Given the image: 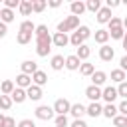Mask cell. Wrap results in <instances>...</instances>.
<instances>
[{
    "label": "cell",
    "instance_id": "obj_6",
    "mask_svg": "<svg viewBox=\"0 0 127 127\" xmlns=\"http://www.w3.org/2000/svg\"><path fill=\"white\" fill-rule=\"evenodd\" d=\"M42 95H44V93H42V87H38V85H34V83H32V85L26 89V99L40 101V99H42Z\"/></svg>",
    "mask_w": 127,
    "mask_h": 127
},
{
    "label": "cell",
    "instance_id": "obj_29",
    "mask_svg": "<svg viewBox=\"0 0 127 127\" xmlns=\"http://www.w3.org/2000/svg\"><path fill=\"white\" fill-rule=\"evenodd\" d=\"M99 8H101V2H99V0H87V2H85V10H89V12H95V14H97Z\"/></svg>",
    "mask_w": 127,
    "mask_h": 127
},
{
    "label": "cell",
    "instance_id": "obj_21",
    "mask_svg": "<svg viewBox=\"0 0 127 127\" xmlns=\"http://www.w3.org/2000/svg\"><path fill=\"white\" fill-rule=\"evenodd\" d=\"M18 10H20L22 16H30V14H32V0H20Z\"/></svg>",
    "mask_w": 127,
    "mask_h": 127
},
{
    "label": "cell",
    "instance_id": "obj_38",
    "mask_svg": "<svg viewBox=\"0 0 127 127\" xmlns=\"http://www.w3.org/2000/svg\"><path fill=\"white\" fill-rule=\"evenodd\" d=\"M46 8V0H34L32 2V12H42Z\"/></svg>",
    "mask_w": 127,
    "mask_h": 127
},
{
    "label": "cell",
    "instance_id": "obj_47",
    "mask_svg": "<svg viewBox=\"0 0 127 127\" xmlns=\"http://www.w3.org/2000/svg\"><path fill=\"white\" fill-rule=\"evenodd\" d=\"M117 6H119V2H117V0H107V6H105V8H109V10H111V8H117Z\"/></svg>",
    "mask_w": 127,
    "mask_h": 127
},
{
    "label": "cell",
    "instance_id": "obj_13",
    "mask_svg": "<svg viewBox=\"0 0 127 127\" xmlns=\"http://www.w3.org/2000/svg\"><path fill=\"white\" fill-rule=\"evenodd\" d=\"M91 85H95V87H99V85H103L105 81H107V73L105 71H93L91 73Z\"/></svg>",
    "mask_w": 127,
    "mask_h": 127
},
{
    "label": "cell",
    "instance_id": "obj_50",
    "mask_svg": "<svg viewBox=\"0 0 127 127\" xmlns=\"http://www.w3.org/2000/svg\"><path fill=\"white\" fill-rule=\"evenodd\" d=\"M4 119H6V117H4L2 113H0V127H4Z\"/></svg>",
    "mask_w": 127,
    "mask_h": 127
},
{
    "label": "cell",
    "instance_id": "obj_37",
    "mask_svg": "<svg viewBox=\"0 0 127 127\" xmlns=\"http://www.w3.org/2000/svg\"><path fill=\"white\" fill-rule=\"evenodd\" d=\"M54 123H56V127H67V115H56Z\"/></svg>",
    "mask_w": 127,
    "mask_h": 127
},
{
    "label": "cell",
    "instance_id": "obj_10",
    "mask_svg": "<svg viewBox=\"0 0 127 127\" xmlns=\"http://www.w3.org/2000/svg\"><path fill=\"white\" fill-rule=\"evenodd\" d=\"M101 97L107 101V103H113L115 99H117V91H115V87H111V85H107L105 89H101Z\"/></svg>",
    "mask_w": 127,
    "mask_h": 127
},
{
    "label": "cell",
    "instance_id": "obj_48",
    "mask_svg": "<svg viewBox=\"0 0 127 127\" xmlns=\"http://www.w3.org/2000/svg\"><path fill=\"white\" fill-rule=\"evenodd\" d=\"M46 6H52V8H58V6H62V2H60V0H50V2H46Z\"/></svg>",
    "mask_w": 127,
    "mask_h": 127
},
{
    "label": "cell",
    "instance_id": "obj_43",
    "mask_svg": "<svg viewBox=\"0 0 127 127\" xmlns=\"http://www.w3.org/2000/svg\"><path fill=\"white\" fill-rule=\"evenodd\" d=\"M18 127H36V123H34L32 119H22V121L18 123Z\"/></svg>",
    "mask_w": 127,
    "mask_h": 127
},
{
    "label": "cell",
    "instance_id": "obj_30",
    "mask_svg": "<svg viewBox=\"0 0 127 127\" xmlns=\"http://www.w3.org/2000/svg\"><path fill=\"white\" fill-rule=\"evenodd\" d=\"M111 81H115V83L125 81V71H121V69H113V71H111Z\"/></svg>",
    "mask_w": 127,
    "mask_h": 127
},
{
    "label": "cell",
    "instance_id": "obj_12",
    "mask_svg": "<svg viewBox=\"0 0 127 127\" xmlns=\"http://www.w3.org/2000/svg\"><path fill=\"white\" fill-rule=\"evenodd\" d=\"M79 65H81V62L75 58V56H67V58H64V67H67V69H79Z\"/></svg>",
    "mask_w": 127,
    "mask_h": 127
},
{
    "label": "cell",
    "instance_id": "obj_7",
    "mask_svg": "<svg viewBox=\"0 0 127 127\" xmlns=\"http://www.w3.org/2000/svg\"><path fill=\"white\" fill-rule=\"evenodd\" d=\"M113 56H115V52H113V48H111V46L103 44V46L99 48V58H101L103 62H111V60H113Z\"/></svg>",
    "mask_w": 127,
    "mask_h": 127
},
{
    "label": "cell",
    "instance_id": "obj_23",
    "mask_svg": "<svg viewBox=\"0 0 127 127\" xmlns=\"http://www.w3.org/2000/svg\"><path fill=\"white\" fill-rule=\"evenodd\" d=\"M14 20V12L8 10V8H0V22L2 24H10Z\"/></svg>",
    "mask_w": 127,
    "mask_h": 127
},
{
    "label": "cell",
    "instance_id": "obj_36",
    "mask_svg": "<svg viewBox=\"0 0 127 127\" xmlns=\"http://www.w3.org/2000/svg\"><path fill=\"white\" fill-rule=\"evenodd\" d=\"M113 125L115 127H127V117L125 115H115L113 117Z\"/></svg>",
    "mask_w": 127,
    "mask_h": 127
},
{
    "label": "cell",
    "instance_id": "obj_41",
    "mask_svg": "<svg viewBox=\"0 0 127 127\" xmlns=\"http://www.w3.org/2000/svg\"><path fill=\"white\" fill-rule=\"evenodd\" d=\"M75 32H79V36H81V38H83V40H85V38H89V36H91V30H89V28H87V26H79V28H77V30H75Z\"/></svg>",
    "mask_w": 127,
    "mask_h": 127
},
{
    "label": "cell",
    "instance_id": "obj_1",
    "mask_svg": "<svg viewBox=\"0 0 127 127\" xmlns=\"http://www.w3.org/2000/svg\"><path fill=\"white\" fill-rule=\"evenodd\" d=\"M52 50V36H42V38H36V54L40 58H46Z\"/></svg>",
    "mask_w": 127,
    "mask_h": 127
},
{
    "label": "cell",
    "instance_id": "obj_17",
    "mask_svg": "<svg viewBox=\"0 0 127 127\" xmlns=\"http://www.w3.org/2000/svg\"><path fill=\"white\" fill-rule=\"evenodd\" d=\"M89 54H91V50H89L85 44H81V46H77V50H75V54H73V56L81 62V60H87V58H89Z\"/></svg>",
    "mask_w": 127,
    "mask_h": 127
},
{
    "label": "cell",
    "instance_id": "obj_4",
    "mask_svg": "<svg viewBox=\"0 0 127 127\" xmlns=\"http://www.w3.org/2000/svg\"><path fill=\"white\" fill-rule=\"evenodd\" d=\"M54 109L52 107H48V105H40L38 109H36V117L38 119H42V121H50V119H54Z\"/></svg>",
    "mask_w": 127,
    "mask_h": 127
},
{
    "label": "cell",
    "instance_id": "obj_39",
    "mask_svg": "<svg viewBox=\"0 0 127 127\" xmlns=\"http://www.w3.org/2000/svg\"><path fill=\"white\" fill-rule=\"evenodd\" d=\"M107 26H109V30H115V28H123V22H121L119 18H115V16H111V20L107 22Z\"/></svg>",
    "mask_w": 127,
    "mask_h": 127
},
{
    "label": "cell",
    "instance_id": "obj_18",
    "mask_svg": "<svg viewBox=\"0 0 127 127\" xmlns=\"http://www.w3.org/2000/svg\"><path fill=\"white\" fill-rule=\"evenodd\" d=\"M69 113H71L75 119H81V117L85 115V105H81V103H73V105L69 107Z\"/></svg>",
    "mask_w": 127,
    "mask_h": 127
},
{
    "label": "cell",
    "instance_id": "obj_25",
    "mask_svg": "<svg viewBox=\"0 0 127 127\" xmlns=\"http://www.w3.org/2000/svg\"><path fill=\"white\" fill-rule=\"evenodd\" d=\"M14 81H10V79H4L2 81V85H0V91H2V95H10L12 91H14Z\"/></svg>",
    "mask_w": 127,
    "mask_h": 127
},
{
    "label": "cell",
    "instance_id": "obj_27",
    "mask_svg": "<svg viewBox=\"0 0 127 127\" xmlns=\"http://www.w3.org/2000/svg\"><path fill=\"white\" fill-rule=\"evenodd\" d=\"M34 30H36V24H34L32 20H24V22L20 24V32H30V34H34Z\"/></svg>",
    "mask_w": 127,
    "mask_h": 127
},
{
    "label": "cell",
    "instance_id": "obj_22",
    "mask_svg": "<svg viewBox=\"0 0 127 127\" xmlns=\"http://www.w3.org/2000/svg\"><path fill=\"white\" fill-rule=\"evenodd\" d=\"M101 115H105L107 119H113V117L117 115V107H115L113 103H107L105 107H101Z\"/></svg>",
    "mask_w": 127,
    "mask_h": 127
},
{
    "label": "cell",
    "instance_id": "obj_15",
    "mask_svg": "<svg viewBox=\"0 0 127 127\" xmlns=\"http://www.w3.org/2000/svg\"><path fill=\"white\" fill-rule=\"evenodd\" d=\"M10 99H12V103H14V101H16V103H24V101H26V89L14 87V91L10 93Z\"/></svg>",
    "mask_w": 127,
    "mask_h": 127
},
{
    "label": "cell",
    "instance_id": "obj_19",
    "mask_svg": "<svg viewBox=\"0 0 127 127\" xmlns=\"http://www.w3.org/2000/svg\"><path fill=\"white\" fill-rule=\"evenodd\" d=\"M85 113L91 115V117H99V115H101V105H99L97 101H91V103L85 107Z\"/></svg>",
    "mask_w": 127,
    "mask_h": 127
},
{
    "label": "cell",
    "instance_id": "obj_46",
    "mask_svg": "<svg viewBox=\"0 0 127 127\" xmlns=\"http://www.w3.org/2000/svg\"><path fill=\"white\" fill-rule=\"evenodd\" d=\"M119 65H121V67H119L121 71H125V69H127V56H123V58H121V62H119Z\"/></svg>",
    "mask_w": 127,
    "mask_h": 127
},
{
    "label": "cell",
    "instance_id": "obj_31",
    "mask_svg": "<svg viewBox=\"0 0 127 127\" xmlns=\"http://www.w3.org/2000/svg\"><path fill=\"white\" fill-rule=\"evenodd\" d=\"M93 71H95L93 64H81V65H79V73H81V75H91Z\"/></svg>",
    "mask_w": 127,
    "mask_h": 127
},
{
    "label": "cell",
    "instance_id": "obj_44",
    "mask_svg": "<svg viewBox=\"0 0 127 127\" xmlns=\"http://www.w3.org/2000/svg\"><path fill=\"white\" fill-rule=\"evenodd\" d=\"M71 127H87V123H85L83 119H73V123H71Z\"/></svg>",
    "mask_w": 127,
    "mask_h": 127
},
{
    "label": "cell",
    "instance_id": "obj_2",
    "mask_svg": "<svg viewBox=\"0 0 127 127\" xmlns=\"http://www.w3.org/2000/svg\"><path fill=\"white\" fill-rule=\"evenodd\" d=\"M77 28H79V18H77V16H67L64 22L58 24V32H60V34L71 32V30H77Z\"/></svg>",
    "mask_w": 127,
    "mask_h": 127
},
{
    "label": "cell",
    "instance_id": "obj_33",
    "mask_svg": "<svg viewBox=\"0 0 127 127\" xmlns=\"http://www.w3.org/2000/svg\"><path fill=\"white\" fill-rule=\"evenodd\" d=\"M16 40H18V44L24 46V44H28V42L32 40V34H30V32H18V38H16Z\"/></svg>",
    "mask_w": 127,
    "mask_h": 127
},
{
    "label": "cell",
    "instance_id": "obj_42",
    "mask_svg": "<svg viewBox=\"0 0 127 127\" xmlns=\"http://www.w3.org/2000/svg\"><path fill=\"white\" fill-rule=\"evenodd\" d=\"M117 115H125V117H127V99H123V101L117 105Z\"/></svg>",
    "mask_w": 127,
    "mask_h": 127
},
{
    "label": "cell",
    "instance_id": "obj_34",
    "mask_svg": "<svg viewBox=\"0 0 127 127\" xmlns=\"http://www.w3.org/2000/svg\"><path fill=\"white\" fill-rule=\"evenodd\" d=\"M69 44H71V46H75V48L83 44V38L79 36V32H73V34H71V38H69Z\"/></svg>",
    "mask_w": 127,
    "mask_h": 127
},
{
    "label": "cell",
    "instance_id": "obj_11",
    "mask_svg": "<svg viewBox=\"0 0 127 127\" xmlns=\"http://www.w3.org/2000/svg\"><path fill=\"white\" fill-rule=\"evenodd\" d=\"M95 20H97L99 24H107V22L111 20V10H109V8H99Z\"/></svg>",
    "mask_w": 127,
    "mask_h": 127
},
{
    "label": "cell",
    "instance_id": "obj_24",
    "mask_svg": "<svg viewBox=\"0 0 127 127\" xmlns=\"http://www.w3.org/2000/svg\"><path fill=\"white\" fill-rule=\"evenodd\" d=\"M93 38H95V42L97 44H107V40H109V34H107V30H95V34H93Z\"/></svg>",
    "mask_w": 127,
    "mask_h": 127
},
{
    "label": "cell",
    "instance_id": "obj_14",
    "mask_svg": "<svg viewBox=\"0 0 127 127\" xmlns=\"http://www.w3.org/2000/svg\"><path fill=\"white\" fill-rule=\"evenodd\" d=\"M30 85H32V77H30V75L20 73V75L16 77V87H20V89H28Z\"/></svg>",
    "mask_w": 127,
    "mask_h": 127
},
{
    "label": "cell",
    "instance_id": "obj_28",
    "mask_svg": "<svg viewBox=\"0 0 127 127\" xmlns=\"http://www.w3.org/2000/svg\"><path fill=\"white\" fill-rule=\"evenodd\" d=\"M107 34H109V38H113V40H123V38H125V30H123V28L107 30Z\"/></svg>",
    "mask_w": 127,
    "mask_h": 127
},
{
    "label": "cell",
    "instance_id": "obj_26",
    "mask_svg": "<svg viewBox=\"0 0 127 127\" xmlns=\"http://www.w3.org/2000/svg\"><path fill=\"white\" fill-rule=\"evenodd\" d=\"M52 69H56V71H60V69H64V56H54L52 58Z\"/></svg>",
    "mask_w": 127,
    "mask_h": 127
},
{
    "label": "cell",
    "instance_id": "obj_35",
    "mask_svg": "<svg viewBox=\"0 0 127 127\" xmlns=\"http://www.w3.org/2000/svg\"><path fill=\"white\" fill-rule=\"evenodd\" d=\"M115 91H117V97H127V81H121L119 83V87H115Z\"/></svg>",
    "mask_w": 127,
    "mask_h": 127
},
{
    "label": "cell",
    "instance_id": "obj_40",
    "mask_svg": "<svg viewBox=\"0 0 127 127\" xmlns=\"http://www.w3.org/2000/svg\"><path fill=\"white\" fill-rule=\"evenodd\" d=\"M34 34H36V38H42V36H48V26H46V24H40V26H36V30H34Z\"/></svg>",
    "mask_w": 127,
    "mask_h": 127
},
{
    "label": "cell",
    "instance_id": "obj_32",
    "mask_svg": "<svg viewBox=\"0 0 127 127\" xmlns=\"http://www.w3.org/2000/svg\"><path fill=\"white\" fill-rule=\"evenodd\" d=\"M10 107H12V99H10V95H0V109L8 111Z\"/></svg>",
    "mask_w": 127,
    "mask_h": 127
},
{
    "label": "cell",
    "instance_id": "obj_9",
    "mask_svg": "<svg viewBox=\"0 0 127 127\" xmlns=\"http://www.w3.org/2000/svg\"><path fill=\"white\" fill-rule=\"evenodd\" d=\"M32 81H34V85L42 87V85H46V83H48V75H46L42 69H38V71H34V73H32Z\"/></svg>",
    "mask_w": 127,
    "mask_h": 127
},
{
    "label": "cell",
    "instance_id": "obj_16",
    "mask_svg": "<svg viewBox=\"0 0 127 127\" xmlns=\"http://www.w3.org/2000/svg\"><path fill=\"white\" fill-rule=\"evenodd\" d=\"M85 97L91 99V101H97L101 97V89L95 87V85H89V87H85Z\"/></svg>",
    "mask_w": 127,
    "mask_h": 127
},
{
    "label": "cell",
    "instance_id": "obj_3",
    "mask_svg": "<svg viewBox=\"0 0 127 127\" xmlns=\"http://www.w3.org/2000/svg\"><path fill=\"white\" fill-rule=\"evenodd\" d=\"M69 107H71V103L65 99V97H60V99H56V103H54V113L56 115H65V113H69Z\"/></svg>",
    "mask_w": 127,
    "mask_h": 127
},
{
    "label": "cell",
    "instance_id": "obj_49",
    "mask_svg": "<svg viewBox=\"0 0 127 127\" xmlns=\"http://www.w3.org/2000/svg\"><path fill=\"white\" fill-rule=\"evenodd\" d=\"M6 34H8V28H6V24H2V22H0V38H4Z\"/></svg>",
    "mask_w": 127,
    "mask_h": 127
},
{
    "label": "cell",
    "instance_id": "obj_20",
    "mask_svg": "<svg viewBox=\"0 0 127 127\" xmlns=\"http://www.w3.org/2000/svg\"><path fill=\"white\" fill-rule=\"evenodd\" d=\"M69 10H71V16H81L83 12H85V4L83 2H71L69 4Z\"/></svg>",
    "mask_w": 127,
    "mask_h": 127
},
{
    "label": "cell",
    "instance_id": "obj_5",
    "mask_svg": "<svg viewBox=\"0 0 127 127\" xmlns=\"http://www.w3.org/2000/svg\"><path fill=\"white\" fill-rule=\"evenodd\" d=\"M67 44H69L67 34H60V32H56V34L52 36V46H56V48H65Z\"/></svg>",
    "mask_w": 127,
    "mask_h": 127
},
{
    "label": "cell",
    "instance_id": "obj_45",
    "mask_svg": "<svg viewBox=\"0 0 127 127\" xmlns=\"http://www.w3.org/2000/svg\"><path fill=\"white\" fill-rule=\"evenodd\" d=\"M4 127H16V121H14L12 117H6V119H4Z\"/></svg>",
    "mask_w": 127,
    "mask_h": 127
},
{
    "label": "cell",
    "instance_id": "obj_8",
    "mask_svg": "<svg viewBox=\"0 0 127 127\" xmlns=\"http://www.w3.org/2000/svg\"><path fill=\"white\" fill-rule=\"evenodd\" d=\"M22 73H26V75H30L32 77V73L34 71H38V64L36 62H32V60H26V62H22Z\"/></svg>",
    "mask_w": 127,
    "mask_h": 127
}]
</instances>
